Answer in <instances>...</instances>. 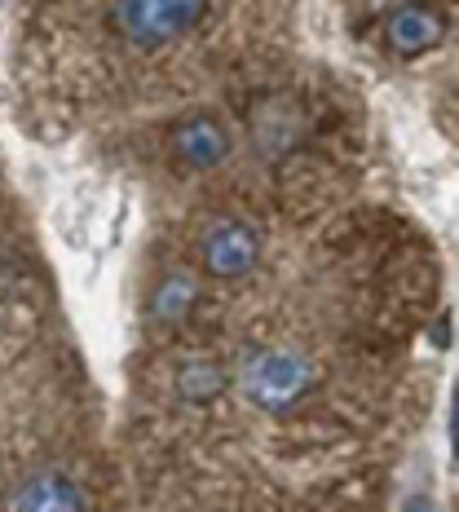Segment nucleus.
<instances>
[{
  "mask_svg": "<svg viewBox=\"0 0 459 512\" xmlns=\"http://www.w3.org/2000/svg\"><path fill=\"white\" fill-rule=\"evenodd\" d=\"M314 384H318V367L292 345L252 349L239 367V389L252 398V407H261L270 415L292 411L301 398H309Z\"/></svg>",
  "mask_w": 459,
  "mask_h": 512,
  "instance_id": "obj_1",
  "label": "nucleus"
},
{
  "mask_svg": "<svg viewBox=\"0 0 459 512\" xmlns=\"http://www.w3.org/2000/svg\"><path fill=\"white\" fill-rule=\"evenodd\" d=\"M212 0H115V31L133 49L151 53L199 27Z\"/></svg>",
  "mask_w": 459,
  "mask_h": 512,
  "instance_id": "obj_2",
  "label": "nucleus"
},
{
  "mask_svg": "<svg viewBox=\"0 0 459 512\" xmlns=\"http://www.w3.org/2000/svg\"><path fill=\"white\" fill-rule=\"evenodd\" d=\"M256 256H261L256 230L234 217H217L199 234V265H204L212 279H243L256 265Z\"/></svg>",
  "mask_w": 459,
  "mask_h": 512,
  "instance_id": "obj_3",
  "label": "nucleus"
},
{
  "mask_svg": "<svg viewBox=\"0 0 459 512\" xmlns=\"http://www.w3.org/2000/svg\"><path fill=\"white\" fill-rule=\"evenodd\" d=\"M9 512H89V490L62 468H40L9 495Z\"/></svg>",
  "mask_w": 459,
  "mask_h": 512,
  "instance_id": "obj_4",
  "label": "nucleus"
},
{
  "mask_svg": "<svg viewBox=\"0 0 459 512\" xmlns=\"http://www.w3.org/2000/svg\"><path fill=\"white\" fill-rule=\"evenodd\" d=\"M442 36L446 23L437 18L433 5H420V0H407V5L389 9V18H384V45L398 58H420V53L442 45Z\"/></svg>",
  "mask_w": 459,
  "mask_h": 512,
  "instance_id": "obj_5",
  "label": "nucleus"
},
{
  "mask_svg": "<svg viewBox=\"0 0 459 512\" xmlns=\"http://www.w3.org/2000/svg\"><path fill=\"white\" fill-rule=\"evenodd\" d=\"M168 146H173L177 164L204 173V168H217L221 159L230 155V133H226V124H221L217 115H186V120L173 128Z\"/></svg>",
  "mask_w": 459,
  "mask_h": 512,
  "instance_id": "obj_6",
  "label": "nucleus"
},
{
  "mask_svg": "<svg viewBox=\"0 0 459 512\" xmlns=\"http://www.w3.org/2000/svg\"><path fill=\"white\" fill-rule=\"evenodd\" d=\"M226 393V371L217 367V362L199 358V362H186V367L177 371V398L186 402H212Z\"/></svg>",
  "mask_w": 459,
  "mask_h": 512,
  "instance_id": "obj_7",
  "label": "nucleus"
},
{
  "mask_svg": "<svg viewBox=\"0 0 459 512\" xmlns=\"http://www.w3.org/2000/svg\"><path fill=\"white\" fill-rule=\"evenodd\" d=\"M190 305H195V279L190 274H168L151 296V314L159 323H181L190 314Z\"/></svg>",
  "mask_w": 459,
  "mask_h": 512,
  "instance_id": "obj_8",
  "label": "nucleus"
}]
</instances>
